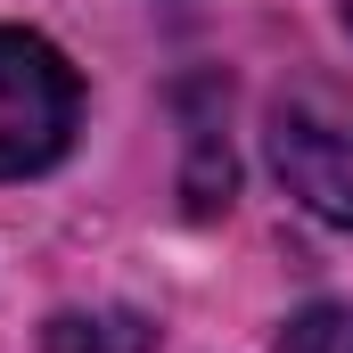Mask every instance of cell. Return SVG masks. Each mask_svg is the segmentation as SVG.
Masks as SVG:
<instances>
[{
  "label": "cell",
  "mask_w": 353,
  "mask_h": 353,
  "mask_svg": "<svg viewBox=\"0 0 353 353\" xmlns=\"http://www.w3.org/2000/svg\"><path fill=\"white\" fill-rule=\"evenodd\" d=\"M74 123H83L74 66L41 33L0 25V181H25L41 165H58L74 148Z\"/></svg>",
  "instance_id": "6da1fadb"
},
{
  "label": "cell",
  "mask_w": 353,
  "mask_h": 353,
  "mask_svg": "<svg viewBox=\"0 0 353 353\" xmlns=\"http://www.w3.org/2000/svg\"><path fill=\"white\" fill-rule=\"evenodd\" d=\"M271 165L304 214L353 230V90L337 83L279 90L271 99Z\"/></svg>",
  "instance_id": "7a4b0ae2"
},
{
  "label": "cell",
  "mask_w": 353,
  "mask_h": 353,
  "mask_svg": "<svg viewBox=\"0 0 353 353\" xmlns=\"http://www.w3.org/2000/svg\"><path fill=\"white\" fill-rule=\"evenodd\" d=\"M148 321L140 312H58L50 321V353H148Z\"/></svg>",
  "instance_id": "3957f363"
},
{
  "label": "cell",
  "mask_w": 353,
  "mask_h": 353,
  "mask_svg": "<svg viewBox=\"0 0 353 353\" xmlns=\"http://www.w3.org/2000/svg\"><path fill=\"white\" fill-rule=\"evenodd\" d=\"M279 353H353V304H304L279 329Z\"/></svg>",
  "instance_id": "277c9868"
},
{
  "label": "cell",
  "mask_w": 353,
  "mask_h": 353,
  "mask_svg": "<svg viewBox=\"0 0 353 353\" xmlns=\"http://www.w3.org/2000/svg\"><path fill=\"white\" fill-rule=\"evenodd\" d=\"M345 25H353V0H345Z\"/></svg>",
  "instance_id": "5b68a950"
}]
</instances>
